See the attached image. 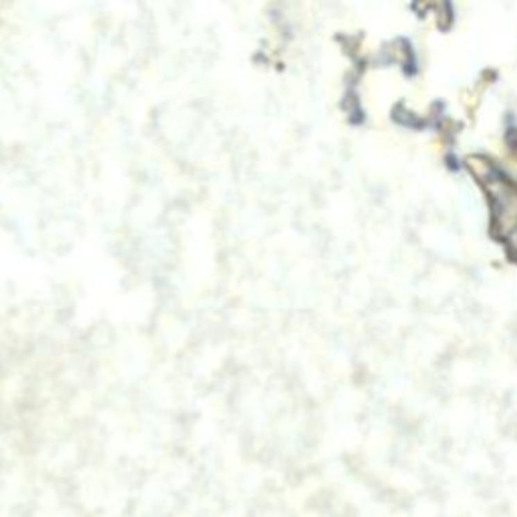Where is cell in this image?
<instances>
[{
	"instance_id": "obj_1",
	"label": "cell",
	"mask_w": 517,
	"mask_h": 517,
	"mask_svg": "<svg viewBox=\"0 0 517 517\" xmlns=\"http://www.w3.org/2000/svg\"><path fill=\"white\" fill-rule=\"evenodd\" d=\"M481 186L491 204V228L497 239H507L517 228V184L493 166L483 178Z\"/></svg>"
},
{
	"instance_id": "obj_2",
	"label": "cell",
	"mask_w": 517,
	"mask_h": 517,
	"mask_svg": "<svg viewBox=\"0 0 517 517\" xmlns=\"http://www.w3.org/2000/svg\"><path fill=\"white\" fill-rule=\"evenodd\" d=\"M388 55L392 61H398L400 65H410L412 57H410V49L405 41H394L392 45L388 46Z\"/></svg>"
},
{
	"instance_id": "obj_3",
	"label": "cell",
	"mask_w": 517,
	"mask_h": 517,
	"mask_svg": "<svg viewBox=\"0 0 517 517\" xmlns=\"http://www.w3.org/2000/svg\"><path fill=\"white\" fill-rule=\"evenodd\" d=\"M505 245H507V248H509V253L514 255V257H517V228L505 239Z\"/></svg>"
}]
</instances>
